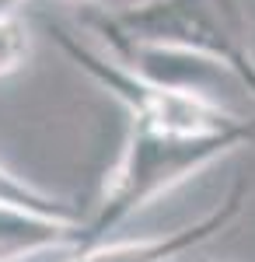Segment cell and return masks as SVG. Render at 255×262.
Masks as SVG:
<instances>
[{"mask_svg":"<svg viewBox=\"0 0 255 262\" xmlns=\"http://www.w3.org/2000/svg\"><path fill=\"white\" fill-rule=\"evenodd\" d=\"M0 203H14V206H28V210H42V213H59V217H80L77 206H70L67 200L35 189L32 182L18 179L4 164H0Z\"/></svg>","mask_w":255,"mask_h":262,"instance_id":"7","label":"cell"},{"mask_svg":"<svg viewBox=\"0 0 255 262\" xmlns=\"http://www.w3.org/2000/svg\"><path fill=\"white\" fill-rule=\"evenodd\" d=\"M74 248H84V217H59L0 203V262H28Z\"/></svg>","mask_w":255,"mask_h":262,"instance_id":"6","label":"cell"},{"mask_svg":"<svg viewBox=\"0 0 255 262\" xmlns=\"http://www.w3.org/2000/svg\"><path fill=\"white\" fill-rule=\"evenodd\" d=\"M28 56V28L18 14H0V77L14 74Z\"/></svg>","mask_w":255,"mask_h":262,"instance_id":"8","label":"cell"},{"mask_svg":"<svg viewBox=\"0 0 255 262\" xmlns=\"http://www.w3.org/2000/svg\"><path fill=\"white\" fill-rule=\"evenodd\" d=\"M245 203H248V182H235V189L199 221L182 224V227L157 234V238H130V242L101 238V242H91L84 248L63 252V262H178L193 255L196 248H203L206 242L220 238L241 217Z\"/></svg>","mask_w":255,"mask_h":262,"instance_id":"5","label":"cell"},{"mask_svg":"<svg viewBox=\"0 0 255 262\" xmlns=\"http://www.w3.org/2000/svg\"><path fill=\"white\" fill-rule=\"evenodd\" d=\"M25 0H0V14H18V7Z\"/></svg>","mask_w":255,"mask_h":262,"instance_id":"9","label":"cell"},{"mask_svg":"<svg viewBox=\"0 0 255 262\" xmlns=\"http://www.w3.org/2000/svg\"><path fill=\"white\" fill-rule=\"evenodd\" d=\"M248 143H255V119H245L235 129H217V133H161V129L130 126L122 154L98 185L95 210L91 217H84V245L109 238V231L137 217L164 192L210 168L217 158Z\"/></svg>","mask_w":255,"mask_h":262,"instance_id":"1","label":"cell"},{"mask_svg":"<svg viewBox=\"0 0 255 262\" xmlns=\"http://www.w3.org/2000/svg\"><path fill=\"white\" fill-rule=\"evenodd\" d=\"M67 4H80V7H88V4H98V0H67Z\"/></svg>","mask_w":255,"mask_h":262,"instance_id":"10","label":"cell"},{"mask_svg":"<svg viewBox=\"0 0 255 262\" xmlns=\"http://www.w3.org/2000/svg\"><path fill=\"white\" fill-rule=\"evenodd\" d=\"M109 18L137 39L175 42L224 60L255 98L248 18L238 0H133L122 11H109Z\"/></svg>","mask_w":255,"mask_h":262,"instance_id":"3","label":"cell"},{"mask_svg":"<svg viewBox=\"0 0 255 262\" xmlns=\"http://www.w3.org/2000/svg\"><path fill=\"white\" fill-rule=\"evenodd\" d=\"M49 35L74 60L77 70H84L98 88L109 91V98H116L130 112L133 126L161 129V133H217V129H235L248 119V116H235L224 101H214L206 95L143 81L133 70H126L122 63H116L109 53L80 42L63 25H49Z\"/></svg>","mask_w":255,"mask_h":262,"instance_id":"2","label":"cell"},{"mask_svg":"<svg viewBox=\"0 0 255 262\" xmlns=\"http://www.w3.org/2000/svg\"><path fill=\"white\" fill-rule=\"evenodd\" d=\"M80 25L98 35L105 53L116 63H122L126 70H133L137 77H143L151 84L206 95L214 101H220V95L227 88H241L245 91L241 77L224 60H217L210 53H199V49H189V46H175V42L137 39V35L122 32L116 21L109 18V11H98V4H88V11L80 14Z\"/></svg>","mask_w":255,"mask_h":262,"instance_id":"4","label":"cell"}]
</instances>
